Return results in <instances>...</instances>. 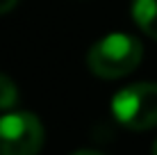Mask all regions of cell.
<instances>
[{
  "label": "cell",
  "mask_w": 157,
  "mask_h": 155,
  "mask_svg": "<svg viewBox=\"0 0 157 155\" xmlns=\"http://www.w3.org/2000/svg\"><path fill=\"white\" fill-rule=\"evenodd\" d=\"M43 126L30 112L0 116V155H36L43 146Z\"/></svg>",
  "instance_id": "3957f363"
},
{
  "label": "cell",
  "mask_w": 157,
  "mask_h": 155,
  "mask_svg": "<svg viewBox=\"0 0 157 155\" xmlns=\"http://www.w3.org/2000/svg\"><path fill=\"white\" fill-rule=\"evenodd\" d=\"M144 57V46L137 37L114 32L96 41L86 52V66L94 76L116 80L132 73Z\"/></svg>",
  "instance_id": "6da1fadb"
},
{
  "label": "cell",
  "mask_w": 157,
  "mask_h": 155,
  "mask_svg": "<svg viewBox=\"0 0 157 155\" xmlns=\"http://www.w3.org/2000/svg\"><path fill=\"white\" fill-rule=\"evenodd\" d=\"M18 100V87L9 76L0 73V110H12Z\"/></svg>",
  "instance_id": "5b68a950"
},
{
  "label": "cell",
  "mask_w": 157,
  "mask_h": 155,
  "mask_svg": "<svg viewBox=\"0 0 157 155\" xmlns=\"http://www.w3.org/2000/svg\"><path fill=\"white\" fill-rule=\"evenodd\" d=\"M132 18L146 34L157 41V0H132Z\"/></svg>",
  "instance_id": "277c9868"
},
{
  "label": "cell",
  "mask_w": 157,
  "mask_h": 155,
  "mask_svg": "<svg viewBox=\"0 0 157 155\" xmlns=\"http://www.w3.org/2000/svg\"><path fill=\"white\" fill-rule=\"evenodd\" d=\"M153 155H157V141H155V146H153Z\"/></svg>",
  "instance_id": "ba28073f"
},
{
  "label": "cell",
  "mask_w": 157,
  "mask_h": 155,
  "mask_svg": "<svg viewBox=\"0 0 157 155\" xmlns=\"http://www.w3.org/2000/svg\"><path fill=\"white\" fill-rule=\"evenodd\" d=\"M73 155H102V153H98V151H78Z\"/></svg>",
  "instance_id": "52a82bcc"
},
{
  "label": "cell",
  "mask_w": 157,
  "mask_h": 155,
  "mask_svg": "<svg viewBox=\"0 0 157 155\" xmlns=\"http://www.w3.org/2000/svg\"><path fill=\"white\" fill-rule=\"evenodd\" d=\"M16 2H18V0H0V14L12 12V9L16 7Z\"/></svg>",
  "instance_id": "8992f818"
},
{
  "label": "cell",
  "mask_w": 157,
  "mask_h": 155,
  "mask_svg": "<svg viewBox=\"0 0 157 155\" xmlns=\"http://www.w3.org/2000/svg\"><path fill=\"white\" fill-rule=\"evenodd\" d=\"M112 114L130 130L157 126V82H134L112 98Z\"/></svg>",
  "instance_id": "7a4b0ae2"
}]
</instances>
